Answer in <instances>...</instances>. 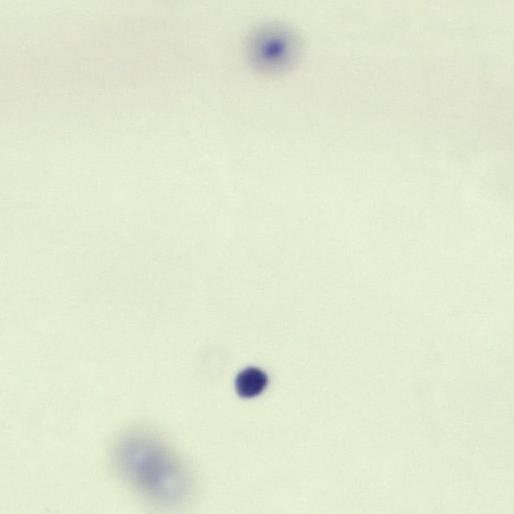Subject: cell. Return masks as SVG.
<instances>
[{"mask_svg": "<svg viewBox=\"0 0 514 514\" xmlns=\"http://www.w3.org/2000/svg\"><path fill=\"white\" fill-rule=\"evenodd\" d=\"M113 458L122 479L147 496L171 499L184 489L180 465L154 438L128 434L118 442Z\"/></svg>", "mask_w": 514, "mask_h": 514, "instance_id": "cell-1", "label": "cell"}, {"mask_svg": "<svg viewBox=\"0 0 514 514\" xmlns=\"http://www.w3.org/2000/svg\"><path fill=\"white\" fill-rule=\"evenodd\" d=\"M296 38L289 32L276 30L261 33L254 40L253 52L257 64L278 69L290 64L297 54Z\"/></svg>", "mask_w": 514, "mask_h": 514, "instance_id": "cell-2", "label": "cell"}, {"mask_svg": "<svg viewBox=\"0 0 514 514\" xmlns=\"http://www.w3.org/2000/svg\"><path fill=\"white\" fill-rule=\"evenodd\" d=\"M267 383V375L261 369L249 367L238 374L235 387L240 396L251 398L262 393Z\"/></svg>", "mask_w": 514, "mask_h": 514, "instance_id": "cell-3", "label": "cell"}]
</instances>
